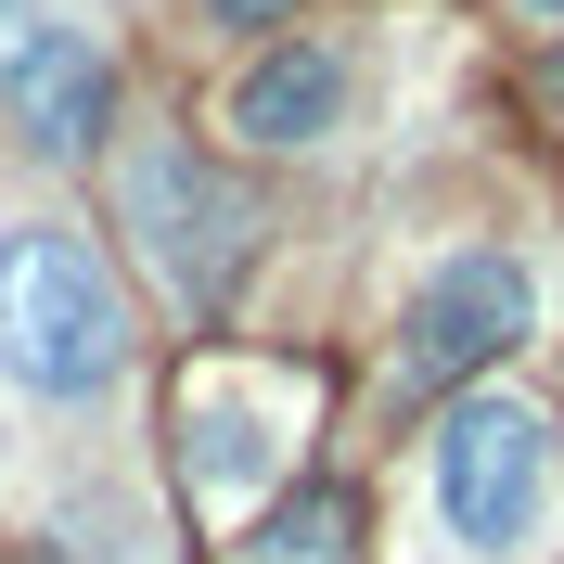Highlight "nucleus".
<instances>
[{"instance_id": "obj_6", "label": "nucleus", "mask_w": 564, "mask_h": 564, "mask_svg": "<svg viewBox=\"0 0 564 564\" xmlns=\"http://www.w3.org/2000/svg\"><path fill=\"white\" fill-rule=\"evenodd\" d=\"M359 104V65L334 52V39H270L245 77H231V129L257 141V154H308V141H334Z\"/></svg>"}, {"instance_id": "obj_1", "label": "nucleus", "mask_w": 564, "mask_h": 564, "mask_svg": "<svg viewBox=\"0 0 564 564\" xmlns=\"http://www.w3.org/2000/svg\"><path fill=\"white\" fill-rule=\"evenodd\" d=\"M0 372L52 411H90V398L129 372V295L116 270L77 231L26 218V231H0Z\"/></svg>"}, {"instance_id": "obj_2", "label": "nucleus", "mask_w": 564, "mask_h": 564, "mask_svg": "<svg viewBox=\"0 0 564 564\" xmlns=\"http://www.w3.org/2000/svg\"><path fill=\"white\" fill-rule=\"evenodd\" d=\"M527 334H539V270H527L513 245L436 257V270L411 282V308H398V398L475 386V372H500Z\"/></svg>"}, {"instance_id": "obj_4", "label": "nucleus", "mask_w": 564, "mask_h": 564, "mask_svg": "<svg viewBox=\"0 0 564 564\" xmlns=\"http://www.w3.org/2000/svg\"><path fill=\"white\" fill-rule=\"evenodd\" d=\"M116 206H129L141 257L167 270V295H180V308H218V295H231L257 206H245V193L206 167V154H193V141H141L129 167H116Z\"/></svg>"}, {"instance_id": "obj_10", "label": "nucleus", "mask_w": 564, "mask_h": 564, "mask_svg": "<svg viewBox=\"0 0 564 564\" xmlns=\"http://www.w3.org/2000/svg\"><path fill=\"white\" fill-rule=\"evenodd\" d=\"M527 13H539V26H564V0H527Z\"/></svg>"}, {"instance_id": "obj_3", "label": "nucleus", "mask_w": 564, "mask_h": 564, "mask_svg": "<svg viewBox=\"0 0 564 564\" xmlns=\"http://www.w3.org/2000/svg\"><path fill=\"white\" fill-rule=\"evenodd\" d=\"M539 513H552V423L527 398H449V423H436V527L475 564H500L539 539Z\"/></svg>"}, {"instance_id": "obj_7", "label": "nucleus", "mask_w": 564, "mask_h": 564, "mask_svg": "<svg viewBox=\"0 0 564 564\" xmlns=\"http://www.w3.org/2000/svg\"><path fill=\"white\" fill-rule=\"evenodd\" d=\"M180 475H193L206 513H231L245 488H270V475H282V436L245 411V398H180Z\"/></svg>"}, {"instance_id": "obj_8", "label": "nucleus", "mask_w": 564, "mask_h": 564, "mask_svg": "<svg viewBox=\"0 0 564 564\" xmlns=\"http://www.w3.org/2000/svg\"><path fill=\"white\" fill-rule=\"evenodd\" d=\"M334 527H347V500L308 488L295 513H270V539H257V564H334Z\"/></svg>"}, {"instance_id": "obj_5", "label": "nucleus", "mask_w": 564, "mask_h": 564, "mask_svg": "<svg viewBox=\"0 0 564 564\" xmlns=\"http://www.w3.org/2000/svg\"><path fill=\"white\" fill-rule=\"evenodd\" d=\"M0 104L26 129V154H90L116 116V52L52 13H0Z\"/></svg>"}, {"instance_id": "obj_9", "label": "nucleus", "mask_w": 564, "mask_h": 564, "mask_svg": "<svg viewBox=\"0 0 564 564\" xmlns=\"http://www.w3.org/2000/svg\"><path fill=\"white\" fill-rule=\"evenodd\" d=\"M218 26H270V13H295V0H206Z\"/></svg>"}]
</instances>
